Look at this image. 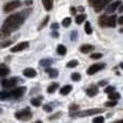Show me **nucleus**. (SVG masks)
<instances>
[{
    "label": "nucleus",
    "instance_id": "obj_13",
    "mask_svg": "<svg viewBox=\"0 0 123 123\" xmlns=\"http://www.w3.org/2000/svg\"><path fill=\"white\" fill-rule=\"evenodd\" d=\"M94 45L92 44H83L80 47V52H82L83 54H86V53H90V52L94 51Z\"/></svg>",
    "mask_w": 123,
    "mask_h": 123
},
{
    "label": "nucleus",
    "instance_id": "obj_40",
    "mask_svg": "<svg viewBox=\"0 0 123 123\" xmlns=\"http://www.w3.org/2000/svg\"><path fill=\"white\" fill-rule=\"evenodd\" d=\"M58 28H60V25L57 23H53L51 25V29H53V30H57Z\"/></svg>",
    "mask_w": 123,
    "mask_h": 123
},
{
    "label": "nucleus",
    "instance_id": "obj_1",
    "mask_svg": "<svg viewBox=\"0 0 123 123\" xmlns=\"http://www.w3.org/2000/svg\"><path fill=\"white\" fill-rule=\"evenodd\" d=\"M31 12V9H27V10H24L19 13H15V14H12L6 19L4 24L2 25V35H6V36H9L12 31L18 29L22 25H23L25 18L29 15V13Z\"/></svg>",
    "mask_w": 123,
    "mask_h": 123
},
{
    "label": "nucleus",
    "instance_id": "obj_42",
    "mask_svg": "<svg viewBox=\"0 0 123 123\" xmlns=\"http://www.w3.org/2000/svg\"><path fill=\"white\" fill-rule=\"evenodd\" d=\"M51 35H52V36H53V37H54V38H57V37H58V36H60V35H58V32H57V31H56V30H53V31H52V32H51Z\"/></svg>",
    "mask_w": 123,
    "mask_h": 123
},
{
    "label": "nucleus",
    "instance_id": "obj_44",
    "mask_svg": "<svg viewBox=\"0 0 123 123\" xmlns=\"http://www.w3.org/2000/svg\"><path fill=\"white\" fill-rule=\"evenodd\" d=\"M118 23H119L120 25H123V16H120L119 18H118Z\"/></svg>",
    "mask_w": 123,
    "mask_h": 123
},
{
    "label": "nucleus",
    "instance_id": "obj_43",
    "mask_svg": "<svg viewBox=\"0 0 123 123\" xmlns=\"http://www.w3.org/2000/svg\"><path fill=\"white\" fill-rule=\"evenodd\" d=\"M107 84V81H99V83H98V85L99 86H104V85Z\"/></svg>",
    "mask_w": 123,
    "mask_h": 123
},
{
    "label": "nucleus",
    "instance_id": "obj_21",
    "mask_svg": "<svg viewBox=\"0 0 123 123\" xmlns=\"http://www.w3.org/2000/svg\"><path fill=\"white\" fill-rule=\"evenodd\" d=\"M47 71L49 72V77H50V78H57V77H58V71L56 69L51 68V69H47Z\"/></svg>",
    "mask_w": 123,
    "mask_h": 123
},
{
    "label": "nucleus",
    "instance_id": "obj_15",
    "mask_svg": "<svg viewBox=\"0 0 123 123\" xmlns=\"http://www.w3.org/2000/svg\"><path fill=\"white\" fill-rule=\"evenodd\" d=\"M52 63H53V60L52 58H43V60H41L39 62V65L41 66V67H49V66L52 65Z\"/></svg>",
    "mask_w": 123,
    "mask_h": 123
},
{
    "label": "nucleus",
    "instance_id": "obj_11",
    "mask_svg": "<svg viewBox=\"0 0 123 123\" xmlns=\"http://www.w3.org/2000/svg\"><path fill=\"white\" fill-rule=\"evenodd\" d=\"M23 74L27 78H35L37 74V71L34 69V68H25L23 70Z\"/></svg>",
    "mask_w": 123,
    "mask_h": 123
},
{
    "label": "nucleus",
    "instance_id": "obj_38",
    "mask_svg": "<svg viewBox=\"0 0 123 123\" xmlns=\"http://www.w3.org/2000/svg\"><path fill=\"white\" fill-rule=\"evenodd\" d=\"M61 115H62V112H57V113H55V115H53L52 117H49V120L51 121V120H54V119H57L58 117H61Z\"/></svg>",
    "mask_w": 123,
    "mask_h": 123
},
{
    "label": "nucleus",
    "instance_id": "obj_23",
    "mask_svg": "<svg viewBox=\"0 0 123 123\" xmlns=\"http://www.w3.org/2000/svg\"><path fill=\"white\" fill-rule=\"evenodd\" d=\"M57 53L60 54V55H65L66 53H67V49H66L65 45L63 44H60L57 47Z\"/></svg>",
    "mask_w": 123,
    "mask_h": 123
},
{
    "label": "nucleus",
    "instance_id": "obj_27",
    "mask_svg": "<svg viewBox=\"0 0 123 123\" xmlns=\"http://www.w3.org/2000/svg\"><path fill=\"white\" fill-rule=\"evenodd\" d=\"M78 61L77 60H72V61H70V62H68L67 63V67L68 68H74V67H76V66H78Z\"/></svg>",
    "mask_w": 123,
    "mask_h": 123
},
{
    "label": "nucleus",
    "instance_id": "obj_25",
    "mask_svg": "<svg viewBox=\"0 0 123 123\" xmlns=\"http://www.w3.org/2000/svg\"><path fill=\"white\" fill-rule=\"evenodd\" d=\"M120 98V93L118 92H112V93H109V99H119Z\"/></svg>",
    "mask_w": 123,
    "mask_h": 123
},
{
    "label": "nucleus",
    "instance_id": "obj_32",
    "mask_svg": "<svg viewBox=\"0 0 123 123\" xmlns=\"http://www.w3.org/2000/svg\"><path fill=\"white\" fill-rule=\"evenodd\" d=\"M77 37H78V32H77L76 30H74V31L71 32V35H70V39H71V41H76Z\"/></svg>",
    "mask_w": 123,
    "mask_h": 123
},
{
    "label": "nucleus",
    "instance_id": "obj_46",
    "mask_svg": "<svg viewBox=\"0 0 123 123\" xmlns=\"http://www.w3.org/2000/svg\"><path fill=\"white\" fill-rule=\"evenodd\" d=\"M25 3H26V4H31L32 1H31V0H27V1H25Z\"/></svg>",
    "mask_w": 123,
    "mask_h": 123
},
{
    "label": "nucleus",
    "instance_id": "obj_7",
    "mask_svg": "<svg viewBox=\"0 0 123 123\" xmlns=\"http://www.w3.org/2000/svg\"><path fill=\"white\" fill-rule=\"evenodd\" d=\"M105 67V64H94V65L90 66L89 69L86 70V74H89V76H93L94 74H96L97 71H99V70H102L103 68Z\"/></svg>",
    "mask_w": 123,
    "mask_h": 123
},
{
    "label": "nucleus",
    "instance_id": "obj_30",
    "mask_svg": "<svg viewBox=\"0 0 123 123\" xmlns=\"http://www.w3.org/2000/svg\"><path fill=\"white\" fill-rule=\"evenodd\" d=\"M102 56H103L102 53H93V54H91L90 57H91L92 60H99V58H102Z\"/></svg>",
    "mask_w": 123,
    "mask_h": 123
},
{
    "label": "nucleus",
    "instance_id": "obj_6",
    "mask_svg": "<svg viewBox=\"0 0 123 123\" xmlns=\"http://www.w3.org/2000/svg\"><path fill=\"white\" fill-rule=\"evenodd\" d=\"M18 6H21V1L14 0V1H11V2H9V3H6V6H3V11L8 13V12H11V11L15 10V9H17Z\"/></svg>",
    "mask_w": 123,
    "mask_h": 123
},
{
    "label": "nucleus",
    "instance_id": "obj_2",
    "mask_svg": "<svg viewBox=\"0 0 123 123\" xmlns=\"http://www.w3.org/2000/svg\"><path fill=\"white\" fill-rule=\"evenodd\" d=\"M98 24L102 27H116L117 25V16L116 15H111V16H108V15L104 14L100 15L99 18H98Z\"/></svg>",
    "mask_w": 123,
    "mask_h": 123
},
{
    "label": "nucleus",
    "instance_id": "obj_10",
    "mask_svg": "<svg viewBox=\"0 0 123 123\" xmlns=\"http://www.w3.org/2000/svg\"><path fill=\"white\" fill-rule=\"evenodd\" d=\"M120 4H121V1H120V0H117V1L112 2V3H110L108 6H107L106 12L107 13H113L118 8H119Z\"/></svg>",
    "mask_w": 123,
    "mask_h": 123
},
{
    "label": "nucleus",
    "instance_id": "obj_41",
    "mask_svg": "<svg viewBox=\"0 0 123 123\" xmlns=\"http://www.w3.org/2000/svg\"><path fill=\"white\" fill-rule=\"evenodd\" d=\"M79 108V106L78 105H71V106H70V110L71 111H74V110H77V109Z\"/></svg>",
    "mask_w": 123,
    "mask_h": 123
},
{
    "label": "nucleus",
    "instance_id": "obj_18",
    "mask_svg": "<svg viewBox=\"0 0 123 123\" xmlns=\"http://www.w3.org/2000/svg\"><path fill=\"white\" fill-rule=\"evenodd\" d=\"M10 74V69H9L4 64H1V65H0V76L4 77V76H6V74Z\"/></svg>",
    "mask_w": 123,
    "mask_h": 123
},
{
    "label": "nucleus",
    "instance_id": "obj_14",
    "mask_svg": "<svg viewBox=\"0 0 123 123\" xmlns=\"http://www.w3.org/2000/svg\"><path fill=\"white\" fill-rule=\"evenodd\" d=\"M110 1H111V0H102V1H100L99 3L97 4V6H94V10H95L96 12H100V11H102L103 9H104L105 6H106Z\"/></svg>",
    "mask_w": 123,
    "mask_h": 123
},
{
    "label": "nucleus",
    "instance_id": "obj_45",
    "mask_svg": "<svg viewBox=\"0 0 123 123\" xmlns=\"http://www.w3.org/2000/svg\"><path fill=\"white\" fill-rule=\"evenodd\" d=\"M70 11H71V14H76V9L74 8H71L70 9Z\"/></svg>",
    "mask_w": 123,
    "mask_h": 123
},
{
    "label": "nucleus",
    "instance_id": "obj_49",
    "mask_svg": "<svg viewBox=\"0 0 123 123\" xmlns=\"http://www.w3.org/2000/svg\"><path fill=\"white\" fill-rule=\"evenodd\" d=\"M120 31H121V32H123V28H122V29H120Z\"/></svg>",
    "mask_w": 123,
    "mask_h": 123
},
{
    "label": "nucleus",
    "instance_id": "obj_37",
    "mask_svg": "<svg viewBox=\"0 0 123 123\" xmlns=\"http://www.w3.org/2000/svg\"><path fill=\"white\" fill-rule=\"evenodd\" d=\"M48 22H49V16H47V17H45V18H44V21H43V23L41 24L40 26H39V30H40L41 28H43V27H44V26L48 24Z\"/></svg>",
    "mask_w": 123,
    "mask_h": 123
},
{
    "label": "nucleus",
    "instance_id": "obj_31",
    "mask_svg": "<svg viewBox=\"0 0 123 123\" xmlns=\"http://www.w3.org/2000/svg\"><path fill=\"white\" fill-rule=\"evenodd\" d=\"M116 105H117V100L110 99V102H107L106 104H105V106L106 107H113V106H116Z\"/></svg>",
    "mask_w": 123,
    "mask_h": 123
},
{
    "label": "nucleus",
    "instance_id": "obj_34",
    "mask_svg": "<svg viewBox=\"0 0 123 123\" xmlns=\"http://www.w3.org/2000/svg\"><path fill=\"white\" fill-rule=\"evenodd\" d=\"M100 1H102V0H89V3L91 6H97Z\"/></svg>",
    "mask_w": 123,
    "mask_h": 123
},
{
    "label": "nucleus",
    "instance_id": "obj_20",
    "mask_svg": "<svg viewBox=\"0 0 123 123\" xmlns=\"http://www.w3.org/2000/svg\"><path fill=\"white\" fill-rule=\"evenodd\" d=\"M0 98H1V100L11 98V91H1L0 92Z\"/></svg>",
    "mask_w": 123,
    "mask_h": 123
},
{
    "label": "nucleus",
    "instance_id": "obj_29",
    "mask_svg": "<svg viewBox=\"0 0 123 123\" xmlns=\"http://www.w3.org/2000/svg\"><path fill=\"white\" fill-rule=\"evenodd\" d=\"M62 24H63L64 27H68V26L71 24V18H70V17H65V18L63 19V23Z\"/></svg>",
    "mask_w": 123,
    "mask_h": 123
},
{
    "label": "nucleus",
    "instance_id": "obj_24",
    "mask_svg": "<svg viewBox=\"0 0 123 123\" xmlns=\"http://www.w3.org/2000/svg\"><path fill=\"white\" fill-rule=\"evenodd\" d=\"M84 30H85V34H87V35H91L92 32H93V29H92V27H91V23H90V22H85Z\"/></svg>",
    "mask_w": 123,
    "mask_h": 123
},
{
    "label": "nucleus",
    "instance_id": "obj_39",
    "mask_svg": "<svg viewBox=\"0 0 123 123\" xmlns=\"http://www.w3.org/2000/svg\"><path fill=\"white\" fill-rule=\"evenodd\" d=\"M11 43H12V40L4 41V42H2V43H1V48H6V47H8V45H10Z\"/></svg>",
    "mask_w": 123,
    "mask_h": 123
},
{
    "label": "nucleus",
    "instance_id": "obj_17",
    "mask_svg": "<svg viewBox=\"0 0 123 123\" xmlns=\"http://www.w3.org/2000/svg\"><path fill=\"white\" fill-rule=\"evenodd\" d=\"M71 90H72V86H71V85L67 84V85L63 86V87H62V89L60 90V93L62 94V95H67V94H69L70 92H71Z\"/></svg>",
    "mask_w": 123,
    "mask_h": 123
},
{
    "label": "nucleus",
    "instance_id": "obj_16",
    "mask_svg": "<svg viewBox=\"0 0 123 123\" xmlns=\"http://www.w3.org/2000/svg\"><path fill=\"white\" fill-rule=\"evenodd\" d=\"M42 3L47 11H51L53 8V0H42Z\"/></svg>",
    "mask_w": 123,
    "mask_h": 123
},
{
    "label": "nucleus",
    "instance_id": "obj_47",
    "mask_svg": "<svg viewBox=\"0 0 123 123\" xmlns=\"http://www.w3.org/2000/svg\"><path fill=\"white\" fill-rule=\"evenodd\" d=\"M122 11H123V4H121V6H120V8H119V12L121 13Z\"/></svg>",
    "mask_w": 123,
    "mask_h": 123
},
{
    "label": "nucleus",
    "instance_id": "obj_28",
    "mask_svg": "<svg viewBox=\"0 0 123 123\" xmlns=\"http://www.w3.org/2000/svg\"><path fill=\"white\" fill-rule=\"evenodd\" d=\"M81 79V74H79V72H74V74H71V80L72 81H79Z\"/></svg>",
    "mask_w": 123,
    "mask_h": 123
},
{
    "label": "nucleus",
    "instance_id": "obj_35",
    "mask_svg": "<svg viewBox=\"0 0 123 123\" xmlns=\"http://www.w3.org/2000/svg\"><path fill=\"white\" fill-rule=\"evenodd\" d=\"M105 121V119L103 117H96V118H94L93 119V122L94 123H102V122H104Z\"/></svg>",
    "mask_w": 123,
    "mask_h": 123
},
{
    "label": "nucleus",
    "instance_id": "obj_22",
    "mask_svg": "<svg viewBox=\"0 0 123 123\" xmlns=\"http://www.w3.org/2000/svg\"><path fill=\"white\" fill-rule=\"evenodd\" d=\"M85 18H86V15L85 14H79L76 16V23L78 24V25H80L82 22L85 21Z\"/></svg>",
    "mask_w": 123,
    "mask_h": 123
},
{
    "label": "nucleus",
    "instance_id": "obj_12",
    "mask_svg": "<svg viewBox=\"0 0 123 123\" xmlns=\"http://www.w3.org/2000/svg\"><path fill=\"white\" fill-rule=\"evenodd\" d=\"M86 94H87V96H90V97H93V96L97 95L98 94L97 86H95V85H91L90 87H87L86 89Z\"/></svg>",
    "mask_w": 123,
    "mask_h": 123
},
{
    "label": "nucleus",
    "instance_id": "obj_36",
    "mask_svg": "<svg viewBox=\"0 0 123 123\" xmlns=\"http://www.w3.org/2000/svg\"><path fill=\"white\" fill-rule=\"evenodd\" d=\"M52 109H53V108H52L51 105H44V106H43V110L47 111V112H51Z\"/></svg>",
    "mask_w": 123,
    "mask_h": 123
},
{
    "label": "nucleus",
    "instance_id": "obj_4",
    "mask_svg": "<svg viewBox=\"0 0 123 123\" xmlns=\"http://www.w3.org/2000/svg\"><path fill=\"white\" fill-rule=\"evenodd\" d=\"M31 117H32V113L28 108L23 109V110L15 113V118L18 120H22V121H28V120L31 119Z\"/></svg>",
    "mask_w": 123,
    "mask_h": 123
},
{
    "label": "nucleus",
    "instance_id": "obj_8",
    "mask_svg": "<svg viewBox=\"0 0 123 123\" xmlns=\"http://www.w3.org/2000/svg\"><path fill=\"white\" fill-rule=\"evenodd\" d=\"M26 92V87L21 86V87H16V89H13L11 91V98H19L25 94Z\"/></svg>",
    "mask_w": 123,
    "mask_h": 123
},
{
    "label": "nucleus",
    "instance_id": "obj_9",
    "mask_svg": "<svg viewBox=\"0 0 123 123\" xmlns=\"http://www.w3.org/2000/svg\"><path fill=\"white\" fill-rule=\"evenodd\" d=\"M28 47H29V43H28L27 41H25V42H21V43H18V44H16L15 47L11 48V52H12V53H15V52L23 51V50L27 49Z\"/></svg>",
    "mask_w": 123,
    "mask_h": 123
},
{
    "label": "nucleus",
    "instance_id": "obj_19",
    "mask_svg": "<svg viewBox=\"0 0 123 123\" xmlns=\"http://www.w3.org/2000/svg\"><path fill=\"white\" fill-rule=\"evenodd\" d=\"M58 86H60V84L58 83H56V82H54V83H52L51 85H50L49 87H48V93L49 94H52V93H54V92L56 91V90L58 89Z\"/></svg>",
    "mask_w": 123,
    "mask_h": 123
},
{
    "label": "nucleus",
    "instance_id": "obj_48",
    "mask_svg": "<svg viewBox=\"0 0 123 123\" xmlns=\"http://www.w3.org/2000/svg\"><path fill=\"white\" fill-rule=\"evenodd\" d=\"M120 67H121L122 69H123V63H121V64H120Z\"/></svg>",
    "mask_w": 123,
    "mask_h": 123
},
{
    "label": "nucleus",
    "instance_id": "obj_33",
    "mask_svg": "<svg viewBox=\"0 0 123 123\" xmlns=\"http://www.w3.org/2000/svg\"><path fill=\"white\" fill-rule=\"evenodd\" d=\"M115 91H116L115 86H107L106 89H105V93H107V94L112 93V92H115Z\"/></svg>",
    "mask_w": 123,
    "mask_h": 123
},
{
    "label": "nucleus",
    "instance_id": "obj_26",
    "mask_svg": "<svg viewBox=\"0 0 123 123\" xmlns=\"http://www.w3.org/2000/svg\"><path fill=\"white\" fill-rule=\"evenodd\" d=\"M30 104L36 107H39V106H41V100L39 98H31L30 99Z\"/></svg>",
    "mask_w": 123,
    "mask_h": 123
},
{
    "label": "nucleus",
    "instance_id": "obj_3",
    "mask_svg": "<svg viewBox=\"0 0 123 123\" xmlns=\"http://www.w3.org/2000/svg\"><path fill=\"white\" fill-rule=\"evenodd\" d=\"M104 111H105V109H103V108H93V109H89V110L71 112L70 113V117L71 118H83V117H87V116H93V115H97V113H102V112H104Z\"/></svg>",
    "mask_w": 123,
    "mask_h": 123
},
{
    "label": "nucleus",
    "instance_id": "obj_5",
    "mask_svg": "<svg viewBox=\"0 0 123 123\" xmlns=\"http://www.w3.org/2000/svg\"><path fill=\"white\" fill-rule=\"evenodd\" d=\"M17 81H19L18 78H12V79H3L1 81V85L4 89H13V87L16 86Z\"/></svg>",
    "mask_w": 123,
    "mask_h": 123
}]
</instances>
